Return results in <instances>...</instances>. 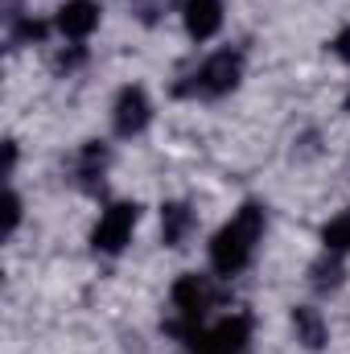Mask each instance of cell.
Wrapping results in <instances>:
<instances>
[{
    "instance_id": "obj_1",
    "label": "cell",
    "mask_w": 350,
    "mask_h": 354,
    "mask_svg": "<svg viewBox=\"0 0 350 354\" xmlns=\"http://www.w3.org/2000/svg\"><path fill=\"white\" fill-rule=\"evenodd\" d=\"M260 235H264V206L260 202H243V206L235 210V218L210 239V268H214L219 276L243 272L248 260L256 256Z\"/></svg>"
},
{
    "instance_id": "obj_2",
    "label": "cell",
    "mask_w": 350,
    "mask_h": 354,
    "mask_svg": "<svg viewBox=\"0 0 350 354\" xmlns=\"http://www.w3.org/2000/svg\"><path fill=\"white\" fill-rule=\"evenodd\" d=\"M169 301H174V322H169V330H174L177 338H185V342H190V338L202 330V317H206V313H210V305H214V288H210V280H206V276L185 272V276L174 284Z\"/></svg>"
},
{
    "instance_id": "obj_3",
    "label": "cell",
    "mask_w": 350,
    "mask_h": 354,
    "mask_svg": "<svg viewBox=\"0 0 350 354\" xmlns=\"http://www.w3.org/2000/svg\"><path fill=\"white\" fill-rule=\"evenodd\" d=\"M239 75H243V58H239L235 50H219V54H210V58L190 75V83L181 87V95H206V99L227 95V91L239 87Z\"/></svg>"
},
{
    "instance_id": "obj_4",
    "label": "cell",
    "mask_w": 350,
    "mask_h": 354,
    "mask_svg": "<svg viewBox=\"0 0 350 354\" xmlns=\"http://www.w3.org/2000/svg\"><path fill=\"white\" fill-rule=\"evenodd\" d=\"M252 342V317L248 313H231L206 330H198L185 346L190 354H243Z\"/></svg>"
},
{
    "instance_id": "obj_5",
    "label": "cell",
    "mask_w": 350,
    "mask_h": 354,
    "mask_svg": "<svg viewBox=\"0 0 350 354\" xmlns=\"http://www.w3.org/2000/svg\"><path fill=\"white\" fill-rule=\"evenodd\" d=\"M136 214H140V210H136V202H116V206H107V210L99 214L95 231H91V248H95V252H103V256L124 252V243L132 239Z\"/></svg>"
},
{
    "instance_id": "obj_6",
    "label": "cell",
    "mask_w": 350,
    "mask_h": 354,
    "mask_svg": "<svg viewBox=\"0 0 350 354\" xmlns=\"http://www.w3.org/2000/svg\"><path fill=\"white\" fill-rule=\"evenodd\" d=\"M149 115H153V107H149V95H145V91H140V87H124V91H120L116 111H111V120H116V132H120V136H136V132H145Z\"/></svg>"
},
{
    "instance_id": "obj_7",
    "label": "cell",
    "mask_w": 350,
    "mask_h": 354,
    "mask_svg": "<svg viewBox=\"0 0 350 354\" xmlns=\"http://www.w3.org/2000/svg\"><path fill=\"white\" fill-rule=\"evenodd\" d=\"M181 12H185V29L194 41H210L223 25V0H185Z\"/></svg>"
},
{
    "instance_id": "obj_8",
    "label": "cell",
    "mask_w": 350,
    "mask_h": 354,
    "mask_svg": "<svg viewBox=\"0 0 350 354\" xmlns=\"http://www.w3.org/2000/svg\"><path fill=\"white\" fill-rule=\"evenodd\" d=\"M99 25V4L95 0H66L62 8H58V29L66 33V37H87L91 29Z\"/></svg>"
},
{
    "instance_id": "obj_9",
    "label": "cell",
    "mask_w": 350,
    "mask_h": 354,
    "mask_svg": "<svg viewBox=\"0 0 350 354\" xmlns=\"http://www.w3.org/2000/svg\"><path fill=\"white\" fill-rule=\"evenodd\" d=\"M190 227H194V214H190V206L169 202V206L161 210V239H165L169 248H181V243H185Z\"/></svg>"
},
{
    "instance_id": "obj_10",
    "label": "cell",
    "mask_w": 350,
    "mask_h": 354,
    "mask_svg": "<svg viewBox=\"0 0 350 354\" xmlns=\"http://www.w3.org/2000/svg\"><path fill=\"white\" fill-rule=\"evenodd\" d=\"M293 330H297V342H305L309 351H317V346L326 342V322H322V313L309 309V305H297V309H293Z\"/></svg>"
},
{
    "instance_id": "obj_11",
    "label": "cell",
    "mask_w": 350,
    "mask_h": 354,
    "mask_svg": "<svg viewBox=\"0 0 350 354\" xmlns=\"http://www.w3.org/2000/svg\"><path fill=\"white\" fill-rule=\"evenodd\" d=\"M322 243H326V252H330V256H342V252H350V210H342L338 218H330V223H326Z\"/></svg>"
},
{
    "instance_id": "obj_12",
    "label": "cell",
    "mask_w": 350,
    "mask_h": 354,
    "mask_svg": "<svg viewBox=\"0 0 350 354\" xmlns=\"http://www.w3.org/2000/svg\"><path fill=\"white\" fill-rule=\"evenodd\" d=\"M103 165H107V149L99 140H91L87 149L79 153V177H83V185H95V177H103Z\"/></svg>"
},
{
    "instance_id": "obj_13",
    "label": "cell",
    "mask_w": 350,
    "mask_h": 354,
    "mask_svg": "<svg viewBox=\"0 0 350 354\" xmlns=\"http://www.w3.org/2000/svg\"><path fill=\"white\" fill-rule=\"evenodd\" d=\"M46 37V25L33 21V17H12V46L21 41H42Z\"/></svg>"
},
{
    "instance_id": "obj_14",
    "label": "cell",
    "mask_w": 350,
    "mask_h": 354,
    "mask_svg": "<svg viewBox=\"0 0 350 354\" xmlns=\"http://www.w3.org/2000/svg\"><path fill=\"white\" fill-rule=\"evenodd\" d=\"M17 223H21V198L8 194V198H4V235H12Z\"/></svg>"
},
{
    "instance_id": "obj_15",
    "label": "cell",
    "mask_w": 350,
    "mask_h": 354,
    "mask_svg": "<svg viewBox=\"0 0 350 354\" xmlns=\"http://www.w3.org/2000/svg\"><path fill=\"white\" fill-rule=\"evenodd\" d=\"M330 50H334L342 62H350V25L342 29V33H338V37H334V41H330Z\"/></svg>"
},
{
    "instance_id": "obj_16",
    "label": "cell",
    "mask_w": 350,
    "mask_h": 354,
    "mask_svg": "<svg viewBox=\"0 0 350 354\" xmlns=\"http://www.w3.org/2000/svg\"><path fill=\"white\" fill-rule=\"evenodd\" d=\"M347 111H350V95H347Z\"/></svg>"
}]
</instances>
